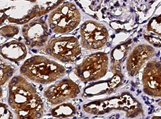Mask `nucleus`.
<instances>
[{
	"mask_svg": "<svg viewBox=\"0 0 161 119\" xmlns=\"http://www.w3.org/2000/svg\"><path fill=\"white\" fill-rule=\"evenodd\" d=\"M151 119H161V116H153Z\"/></svg>",
	"mask_w": 161,
	"mask_h": 119,
	"instance_id": "412c9836",
	"label": "nucleus"
},
{
	"mask_svg": "<svg viewBox=\"0 0 161 119\" xmlns=\"http://www.w3.org/2000/svg\"><path fill=\"white\" fill-rule=\"evenodd\" d=\"M19 72L31 82L50 85L64 78L66 69L53 58L44 55H33L24 61Z\"/></svg>",
	"mask_w": 161,
	"mask_h": 119,
	"instance_id": "20e7f679",
	"label": "nucleus"
},
{
	"mask_svg": "<svg viewBox=\"0 0 161 119\" xmlns=\"http://www.w3.org/2000/svg\"><path fill=\"white\" fill-rule=\"evenodd\" d=\"M77 114V108L70 102L54 106L51 110V114L56 118H68Z\"/></svg>",
	"mask_w": 161,
	"mask_h": 119,
	"instance_id": "2eb2a0df",
	"label": "nucleus"
},
{
	"mask_svg": "<svg viewBox=\"0 0 161 119\" xmlns=\"http://www.w3.org/2000/svg\"><path fill=\"white\" fill-rule=\"evenodd\" d=\"M156 54V49L150 44L141 43L132 49L126 59V70L130 77L137 75Z\"/></svg>",
	"mask_w": 161,
	"mask_h": 119,
	"instance_id": "9b49d317",
	"label": "nucleus"
},
{
	"mask_svg": "<svg viewBox=\"0 0 161 119\" xmlns=\"http://www.w3.org/2000/svg\"><path fill=\"white\" fill-rule=\"evenodd\" d=\"M19 32V27L16 24L9 23L0 28V34L6 38H11Z\"/></svg>",
	"mask_w": 161,
	"mask_h": 119,
	"instance_id": "a211bd4d",
	"label": "nucleus"
},
{
	"mask_svg": "<svg viewBox=\"0 0 161 119\" xmlns=\"http://www.w3.org/2000/svg\"><path fill=\"white\" fill-rule=\"evenodd\" d=\"M25 44L31 48H42L48 42L50 32L48 23L41 18L31 20L22 27Z\"/></svg>",
	"mask_w": 161,
	"mask_h": 119,
	"instance_id": "9d476101",
	"label": "nucleus"
},
{
	"mask_svg": "<svg viewBox=\"0 0 161 119\" xmlns=\"http://www.w3.org/2000/svg\"><path fill=\"white\" fill-rule=\"evenodd\" d=\"M110 67V59L104 52L95 51L86 55L74 69L73 74L85 83L94 82L106 75Z\"/></svg>",
	"mask_w": 161,
	"mask_h": 119,
	"instance_id": "0eeeda50",
	"label": "nucleus"
},
{
	"mask_svg": "<svg viewBox=\"0 0 161 119\" xmlns=\"http://www.w3.org/2000/svg\"><path fill=\"white\" fill-rule=\"evenodd\" d=\"M49 29L57 34H65L76 30L81 22V14L76 4L62 2L48 13L47 19Z\"/></svg>",
	"mask_w": 161,
	"mask_h": 119,
	"instance_id": "423d86ee",
	"label": "nucleus"
},
{
	"mask_svg": "<svg viewBox=\"0 0 161 119\" xmlns=\"http://www.w3.org/2000/svg\"><path fill=\"white\" fill-rule=\"evenodd\" d=\"M158 105H159V107H161V101H159V102H158Z\"/></svg>",
	"mask_w": 161,
	"mask_h": 119,
	"instance_id": "4be33fe9",
	"label": "nucleus"
},
{
	"mask_svg": "<svg viewBox=\"0 0 161 119\" xmlns=\"http://www.w3.org/2000/svg\"><path fill=\"white\" fill-rule=\"evenodd\" d=\"M147 31L161 38V14L151 18L147 25Z\"/></svg>",
	"mask_w": 161,
	"mask_h": 119,
	"instance_id": "f3484780",
	"label": "nucleus"
},
{
	"mask_svg": "<svg viewBox=\"0 0 161 119\" xmlns=\"http://www.w3.org/2000/svg\"><path fill=\"white\" fill-rule=\"evenodd\" d=\"M27 55V45L22 41L14 39L0 45V56L3 59L17 63L25 59Z\"/></svg>",
	"mask_w": 161,
	"mask_h": 119,
	"instance_id": "ddd939ff",
	"label": "nucleus"
},
{
	"mask_svg": "<svg viewBox=\"0 0 161 119\" xmlns=\"http://www.w3.org/2000/svg\"><path fill=\"white\" fill-rule=\"evenodd\" d=\"M130 42H125L117 46L111 52V62L110 69L114 75H123L122 74V64L128 52Z\"/></svg>",
	"mask_w": 161,
	"mask_h": 119,
	"instance_id": "4468645a",
	"label": "nucleus"
},
{
	"mask_svg": "<svg viewBox=\"0 0 161 119\" xmlns=\"http://www.w3.org/2000/svg\"><path fill=\"white\" fill-rule=\"evenodd\" d=\"M14 73L15 68L11 64L0 58V98L3 96V87L11 79Z\"/></svg>",
	"mask_w": 161,
	"mask_h": 119,
	"instance_id": "dca6fc26",
	"label": "nucleus"
},
{
	"mask_svg": "<svg viewBox=\"0 0 161 119\" xmlns=\"http://www.w3.org/2000/svg\"><path fill=\"white\" fill-rule=\"evenodd\" d=\"M8 103L15 119H41L44 114L42 97L32 83L21 74L13 76L10 80Z\"/></svg>",
	"mask_w": 161,
	"mask_h": 119,
	"instance_id": "f257e3e1",
	"label": "nucleus"
},
{
	"mask_svg": "<svg viewBox=\"0 0 161 119\" xmlns=\"http://www.w3.org/2000/svg\"><path fill=\"white\" fill-rule=\"evenodd\" d=\"M82 109L85 113L93 116L105 115L111 112H123L128 119H136L144 115L142 103L129 92L90 101L85 103Z\"/></svg>",
	"mask_w": 161,
	"mask_h": 119,
	"instance_id": "7ed1b4c3",
	"label": "nucleus"
},
{
	"mask_svg": "<svg viewBox=\"0 0 161 119\" xmlns=\"http://www.w3.org/2000/svg\"><path fill=\"white\" fill-rule=\"evenodd\" d=\"M142 86L145 94L161 97V62L151 60L143 68Z\"/></svg>",
	"mask_w": 161,
	"mask_h": 119,
	"instance_id": "f8f14e48",
	"label": "nucleus"
},
{
	"mask_svg": "<svg viewBox=\"0 0 161 119\" xmlns=\"http://www.w3.org/2000/svg\"><path fill=\"white\" fill-rule=\"evenodd\" d=\"M80 94V87L75 82L69 78H62L46 87L43 95L49 104L57 106L69 102Z\"/></svg>",
	"mask_w": 161,
	"mask_h": 119,
	"instance_id": "1a4fd4ad",
	"label": "nucleus"
},
{
	"mask_svg": "<svg viewBox=\"0 0 161 119\" xmlns=\"http://www.w3.org/2000/svg\"><path fill=\"white\" fill-rule=\"evenodd\" d=\"M0 119H13V114L9 107L2 102H0Z\"/></svg>",
	"mask_w": 161,
	"mask_h": 119,
	"instance_id": "6ab92c4d",
	"label": "nucleus"
},
{
	"mask_svg": "<svg viewBox=\"0 0 161 119\" xmlns=\"http://www.w3.org/2000/svg\"><path fill=\"white\" fill-rule=\"evenodd\" d=\"M79 33L81 47L94 52L104 48L110 38L106 26L95 20H87L83 22Z\"/></svg>",
	"mask_w": 161,
	"mask_h": 119,
	"instance_id": "6e6552de",
	"label": "nucleus"
},
{
	"mask_svg": "<svg viewBox=\"0 0 161 119\" xmlns=\"http://www.w3.org/2000/svg\"><path fill=\"white\" fill-rule=\"evenodd\" d=\"M65 0H0V27L9 23L24 25L51 12Z\"/></svg>",
	"mask_w": 161,
	"mask_h": 119,
	"instance_id": "f03ea898",
	"label": "nucleus"
},
{
	"mask_svg": "<svg viewBox=\"0 0 161 119\" xmlns=\"http://www.w3.org/2000/svg\"><path fill=\"white\" fill-rule=\"evenodd\" d=\"M41 51L58 62L72 64L80 58L82 47L77 37L64 35L52 38Z\"/></svg>",
	"mask_w": 161,
	"mask_h": 119,
	"instance_id": "39448f33",
	"label": "nucleus"
},
{
	"mask_svg": "<svg viewBox=\"0 0 161 119\" xmlns=\"http://www.w3.org/2000/svg\"><path fill=\"white\" fill-rule=\"evenodd\" d=\"M144 38L150 43V45L152 46L153 47H161V39H159L158 37L151 36V35H144Z\"/></svg>",
	"mask_w": 161,
	"mask_h": 119,
	"instance_id": "aec40b11",
	"label": "nucleus"
}]
</instances>
